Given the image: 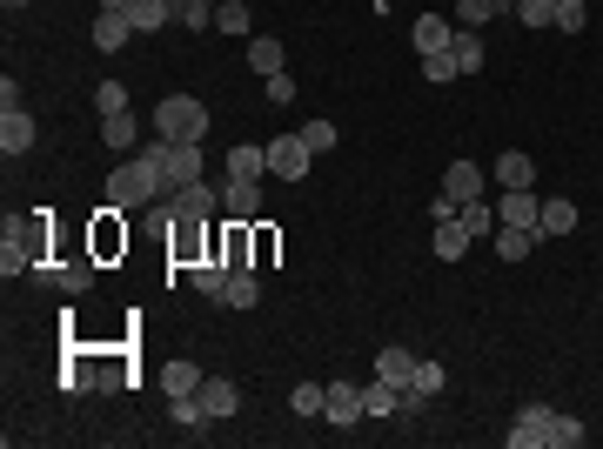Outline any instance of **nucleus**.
I'll return each mask as SVG.
<instances>
[{
	"instance_id": "0eeeda50",
	"label": "nucleus",
	"mask_w": 603,
	"mask_h": 449,
	"mask_svg": "<svg viewBox=\"0 0 603 449\" xmlns=\"http://www.w3.org/2000/svg\"><path fill=\"white\" fill-rule=\"evenodd\" d=\"M322 416H329V429H356L362 423V389L349 376L329 382V403H322Z\"/></svg>"
},
{
	"instance_id": "393cba45",
	"label": "nucleus",
	"mask_w": 603,
	"mask_h": 449,
	"mask_svg": "<svg viewBox=\"0 0 603 449\" xmlns=\"http://www.w3.org/2000/svg\"><path fill=\"white\" fill-rule=\"evenodd\" d=\"M228 309H255L262 302V282H255V269H228Z\"/></svg>"
},
{
	"instance_id": "b1692460",
	"label": "nucleus",
	"mask_w": 603,
	"mask_h": 449,
	"mask_svg": "<svg viewBox=\"0 0 603 449\" xmlns=\"http://www.w3.org/2000/svg\"><path fill=\"white\" fill-rule=\"evenodd\" d=\"M530 248H536V228H510V222H496V255H503V262H523Z\"/></svg>"
},
{
	"instance_id": "c03bdc74",
	"label": "nucleus",
	"mask_w": 603,
	"mask_h": 449,
	"mask_svg": "<svg viewBox=\"0 0 603 449\" xmlns=\"http://www.w3.org/2000/svg\"><path fill=\"white\" fill-rule=\"evenodd\" d=\"M0 7H27V0H0Z\"/></svg>"
},
{
	"instance_id": "5701e85b",
	"label": "nucleus",
	"mask_w": 603,
	"mask_h": 449,
	"mask_svg": "<svg viewBox=\"0 0 603 449\" xmlns=\"http://www.w3.org/2000/svg\"><path fill=\"white\" fill-rule=\"evenodd\" d=\"M396 409H402V389H396V382H369V389H362V416H396Z\"/></svg>"
},
{
	"instance_id": "f03ea898",
	"label": "nucleus",
	"mask_w": 603,
	"mask_h": 449,
	"mask_svg": "<svg viewBox=\"0 0 603 449\" xmlns=\"http://www.w3.org/2000/svg\"><path fill=\"white\" fill-rule=\"evenodd\" d=\"M222 208V188H208V181H188V188H175L168 202H161V215L168 222H208Z\"/></svg>"
},
{
	"instance_id": "f3484780",
	"label": "nucleus",
	"mask_w": 603,
	"mask_h": 449,
	"mask_svg": "<svg viewBox=\"0 0 603 449\" xmlns=\"http://www.w3.org/2000/svg\"><path fill=\"white\" fill-rule=\"evenodd\" d=\"M469 242H476V235L463 228V215H443V222H436V255H443V262H463Z\"/></svg>"
},
{
	"instance_id": "4468645a",
	"label": "nucleus",
	"mask_w": 603,
	"mask_h": 449,
	"mask_svg": "<svg viewBox=\"0 0 603 449\" xmlns=\"http://www.w3.org/2000/svg\"><path fill=\"white\" fill-rule=\"evenodd\" d=\"M101 141H108L114 155H134L141 148V128H134V114L121 108V114H101Z\"/></svg>"
},
{
	"instance_id": "1a4fd4ad",
	"label": "nucleus",
	"mask_w": 603,
	"mask_h": 449,
	"mask_svg": "<svg viewBox=\"0 0 603 449\" xmlns=\"http://www.w3.org/2000/svg\"><path fill=\"white\" fill-rule=\"evenodd\" d=\"M34 135H41V128H34V114H27V108H0V155H7V161L27 155Z\"/></svg>"
},
{
	"instance_id": "6e6552de",
	"label": "nucleus",
	"mask_w": 603,
	"mask_h": 449,
	"mask_svg": "<svg viewBox=\"0 0 603 449\" xmlns=\"http://www.w3.org/2000/svg\"><path fill=\"white\" fill-rule=\"evenodd\" d=\"M550 416H557V409H543V403L516 409V423H510V449H543V443H550Z\"/></svg>"
},
{
	"instance_id": "7c9ffc66",
	"label": "nucleus",
	"mask_w": 603,
	"mask_h": 449,
	"mask_svg": "<svg viewBox=\"0 0 603 449\" xmlns=\"http://www.w3.org/2000/svg\"><path fill=\"white\" fill-rule=\"evenodd\" d=\"M443 382H449V369H443V362H423V356H416V382H409L416 396H443Z\"/></svg>"
},
{
	"instance_id": "cd10ccee",
	"label": "nucleus",
	"mask_w": 603,
	"mask_h": 449,
	"mask_svg": "<svg viewBox=\"0 0 603 449\" xmlns=\"http://www.w3.org/2000/svg\"><path fill=\"white\" fill-rule=\"evenodd\" d=\"M47 275H54V282H61L67 295H81V289H88V282H94V262H81V255H74V262H54V269H47Z\"/></svg>"
},
{
	"instance_id": "6ab92c4d",
	"label": "nucleus",
	"mask_w": 603,
	"mask_h": 449,
	"mask_svg": "<svg viewBox=\"0 0 603 449\" xmlns=\"http://www.w3.org/2000/svg\"><path fill=\"white\" fill-rule=\"evenodd\" d=\"M376 376H382V382H396V389H409V382H416V356H409L402 342H389V349L376 356Z\"/></svg>"
},
{
	"instance_id": "423d86ee",
	"label": "nucleus",
	"mask_w": 603,
	"mask_h": 449,
	"mask_svg": "<svg viewBox=\"0 0 603 449\" xmlns=\"http://www.w3.org/2000/svg\"><path fill=\"white\" fill-rule=\"evenodd\" d=\"M161 175H168V195L201 181V141H168V155H161Z\"/></svg>"
},
{
	"instance_id": "72a5a7b5",
	"label": "nucleus",
	"mask_w": 603,
	"mask_h": 449,
	"mask_svg": "<svg viewBox=\"0 0 603 449\" xmlns=\"http://www.w3.org/2000/svg\"><path fill=\"white\" fill-rule=\"evenodd\" d=\"M583 436H590V429H583L577 416H563V409H557V416H550V443H557V449H577Z\"/></svg>"
},
{
	"instance_id": "e433bc0d",
	"label": "nucleus",
	"mask_w": 603,
	"mask_h": 449,
	"mask_svg": "<svg viewBox=\"0 0 603 449\" xmlns=\"http://www.w3.org/2000/svg\"><path fill=\"white\" fill-rule=\"evenodd\" d=\"M215 27H222V34H248V7L242 0H222V7H215Z\"/></svg>"
},
{
	"instance_id": "ea45409f",
	"label": "nucleus",
	"mask_w": 603,
	"mask_h": 449,
	"mask_svg": "<svg viewBox=\"0 0 603 449\" xmlns=\"http://www.w3.org/2000/svg\"><path fill=\"white\" fill-rule=\"evenodd\" d=\"M94 108H101V114H121V108H128V88H121V81H101V88H94Z\"/></svg>"
},
{
	"instance_id": "a211bd4d",
	"label": "nucleus",
	"mask_w": 603,
	"mask_h": 449,
	"mask_svg": "<svg viewBox=\"0 0 603 449\" xmlns=\"http://www.w3.org/2000/svg\"><path fill=\"white\" fill-rule=\"evenodd\" d=\"M268 175V148L242 141V148H228V181H262Z\"/></svg>"
},
{
	"instance_id": "58836bf2",
	"label": "nucleus",
	"mask_w": 603,
	"mask_h": 449,
	"mask_svg": "<svg viewBox=\"0 0 603 449\" xmlns=\"http://www.w3.org/2000/svg\"><path fill=\"white\" fill-rule=\"evenodd\" d=\"M262 94H268V108H289V101H295V81H289V68H282V74H268V81H262Z\"/></svg>"
},
{
	"instance_id": "9b49d317",
	"label": "nucleus",
	"mask_w": 603,
	"mask_h": 449,
	"mask_svg": "<svg viewBox=\"0 0 603 449\" xmlns=\"http://www.w3.org/2000/svg\"><path fill=\"white\" fill-rule=\"evenodd\" d=\"M222 215L228 222H255V215H262V181H228L222 188Z\"/></svg>"
},
{
	"instance_id": "2eb2a0df",
	"label": "nucleus",
	"mask_w": 603,
	"mask_h": 449,
	"mask_svg": "<svg viewBox=\"0 0 603 449\" xmlns=\"http://www.w3.org/2000/svg\"><path fill=\"white\" fill-rule=\"evenodd\" d=\"M577 222H583L577 202H570V195H550V202H543V215H536V235H570Z\"/></svg>"
},
{
	"instance_id": "a19ab883",
	"label": "nucleus",
	"mask_w": 603,
	"mask_h": 449,
	"mask_svg": "<svg viewBox=\"0 0 603 449\" xmlns=\"http://www.w3.org/2000/svg\"><path fill=\"white\" fill-rule=\"evenodd\" d=\"M302 141H309L315 155H329V148H335V121H309V128H302Z\"/></svg>"
},
{
	"instance_id": "37998d69",
	"label": "nucleus",
	"mask_w": 603,
	"mask_h": 449,
	"mask_svg": "<svg viewBox=\"0 0 603 449\" xmlns=\"http://www.w3.org/2000/svg\"><path fill=\"white\" fill-rule=\"evenodd\" d=\"M496 14H516V0H496Z\"/></svg>"
},
{
	"instance_id": "39448f33",
	"label": "nucleus",
	"mask_w": 603,
	"mask_h": 449,
	"mask_svg": "<svg viewBox=\"0 0 603 449\" xmlns=\"http://www.w3.org/2000/svg\"><path fill=\"white\" fill-rule=\"evenodd\" d=\"M195 403H201V416H208V423H228V416L242 409V389H235V382H228V376H201Z\"/></svg>"
},
{
	"instance_id": "4be33fe9",
	"label": "nucleus",
	"mask_w": 603,
	"mask_h": 449,
	"mask_svg": "<svg viewBox=\"0 0 603 449\" xmlns=\"http://www.w3.org/2000/svg\"><path fill=\"white\" fill-rule=\"evenodd\" d=\"M496 181H503V188H530V181H536V161L523 155V148H510V155H496Z\"/></svg>"
},
{
	"instance_id": "c756f323",
	"label": "nucleus",
	"mask_w": 603,
	"mask_h": 449,
	"mask_svg": "<svg viewBox=\"0 0 603 449\" xmlns=\"http://www.w3.org/2000/svg\"><path fill=\"white\" fill-rule=\"evenodd\" d=\"M322 403H329V382H295V396H289L295 416H322Z\"/></svg>"
},
{
	"instance_id": "20e7f679",
	"label": "nucleus",
	"mask_w": 603,
	"mask_h": 449,
	"mask_svg": "<svg viewBox=\"0 0 603 449\" xmlns=\"http://www.w3.org/2000/svg\"><path fill=\"white\" fill-rule=\"evenodd\" d=\"M101 14H128L134 34H155L175 21V0H101Z\"/></svg>"
},
{
	"instance_id": "9d476101",
	"label": "nucleus",
	"mask_w": 603,
	"mask_h": 449,
	"mask_svg": "<svg viewBox=\"0 0 603 449\" xmlns=\"http://www.w3.org/2000/svg\"><path fill=\"white\" fill-rule=\"evenodd\" d=\"M536 215H543V202H536L530 188H503V195H496V222H510V228H536Z\"/></svg>"
},
{
	"instance_id": "f257e3e1",
	"label": "nucleus",
	"mask_w": 603,
	"mask_h": 449,
	"mask_svg": "<svg viewBox=\"0 0 603 449\" xmlns=\"http://www.w3.org/2000/svg\"><path fill=\"white\" fill-rule=\"evenodd\" d=\"M155 135L161 141H208V108L195 94H168L155 108Z\"/></svg>"
},
{
	"instance_id": "f8f14e48",
	"label": "nucleus",
	"mask_w": 603,
	"mask_h": 449,
	"mask_svg": "<svg viewBox=\"0 0 603 449\" xmlns=\"http://www.w3.org/2000/svg\"><path fill=\"white\" fill-rule=\"evenodd\" d=\"M443 195L456 208L476 202V195H483V168H476V161H449V168H443Z\"/></svg>"
},
{
	"instance_id": "ddd939ff",
	"label": "nucleus",
	"mask_w": 603,
	"mask_h": 449,
	"mask_svg": "<svg viewBox=\"0 0 603 449\" xmlns=\"http://www.w3.org/2000/svg\"><path fill=\"white\" fill-rule=\"evenodd\" d=\"M449 54H456V74H476L483 61H490V47H483L476 27H456V34H449Z\"/></svg>"
},
{
	"instance_id": "c85d7f7f",
	"label": "nucleus",
	"mask_w": 603,
	"mask_h": 449,
	"mask_svg": "<svg viewBox=\"0 0 603 449\" xmlns=\"http://www.w3.org/2000/svg\"><path fill=\"white\" fill-rule=\"evenodd\" d=\"M456 215H463L469 235H496V202H483V195H476V202H463Z\"/></svg>"
},
{
	"instance_id": "dca6fc26",
	"label": "nucleus",
	"mask_w": 603,
	"mask_h": 449,
	"mask_svg": "<svg viewBox=\"0 0 603 449\" xmlns=\"http://www.w3.org/2000/svg\"><path fill=\"white\" fill-rule=\"evenodd\" d=\"M449 34H456V27H449L443 14H416V27H409L416 54H443V47H449Z\"/></svg>"
},
{
	"instance_id": "a18cd8bd",
	"label": "nucleus",
	"mask_w": 603,
	"mask_h": 449,
	"mask_svg": "<svg viewBox=\"0 0 603 449\" xmlns=\"http://www.w3.org/2000/svg\"><path fill=\"white\" fill-rule=\"evenodd\" d=\"M201 7H222V0H201Z\"/></svg>"
},
{
	"instance_id": "c9c22d12",
	"label": "nucleus",
	"mask_w": 603,
	"mask_h": 449,
	"mask_svg": "<svg viewBox=\"0 0 603 449\" xmlns=\"http://www.w3.org/2000/svg\"><path fill=\"white\" fill-rule=\"evenodd\" d=\"M175 21L201 34V27H215V7H201V0H175Z\"/></svg>"
},
{
	"instance_id": "f704fd0d",
	"label": "nucleus",
	"mask_w": 603,
	"mask_h": 449,
	"mask_svg": "<svg viewBox=\"0 0 603 449\" xmlns=\"http://www.w3.org/2000/svg\"><path fill=\"white\" fill-rule=\"evenodd\" d=\"M496 21V0H456V27H483Z\"/></svg>"
},
{
	"instance_id": "412c9836",
	"label": "nucleus",
	"mask_w": 603,
	"mask_h": 449,
	"mask_svg": "<svg viewBox=\"0 0 603 449\" xmlns=\"http://www.w3.org/2000/svg\"><path fill=\"white\" fill-rule=\"evenodd\" d=\"M128 41H134L128 14H101V21H94V47H101V54H121Z\"/></svg>"
},
{
	"instance_id": "aec40b11",
	"label": "nucleus",
	"mask_w": 603,
	"mask_h": 449,
	"mask_svg": "<svg viewBox=\"0 0 603 449\" xmlns=\"http://www.w3.org/2000/svg\"><path fill=\"white\" fill-rule=\"evenodd\" d=\"M161 389H168V403H175V396H195V389H201V369H195V362H161Z\"/></svg>"
},
{
	"instance_id": "7ed1b4c3",
	"label": "nucleus",
	"mask_w": 603,
	"mask_h": 449,
	"mask_svg": "<svg viewBox=\"0 0 603 449\" xmlns=\"http://www.w3.org/2000/svg\"><path fill=\"white\" fill-rule=\"evenodd\" d=\"M262 148H268V175H282V181H302L309 161H315V148L302 135H275V141H262Z\"/></svg>"
},
{
	"instance_id": "2f4dec72",
	"label": "nucleus",
	"mask_w": 603,
	"mask_h": 449,
	"mask_svg": "<svg viewBox=\"0 0 603 449\" xmlns=\"http://www.w3.org/2000/svg\"><path fill=\"white\" fill-rule=\"evenodd\" d=\"M114 215H121V208H108V222L94 228V255H114V248H128V228L114 222Z\"/></svg>"
},
{
	"instance_id": "473e14b6",
	"label": "nucleus",
	"mask_w": 603,
	"mask_h": 449,
	"mask_svg": "<svg viewBox=\"0 0 603 449\" xmlns=\"http://www.w3.org/2000/svg\"><path fill=\"white\" fill-rule=\"evenodd\" d=\"M557 7H563V0H516V21H523V27H550V21H557Z\"/></svg>"
},
{
	"instance_id": "bb28decb",
	"label": "nucleus",
	"mask_w": 603,
	"mask_h": 449,
	"mask_svg": "<svg viewBox=\"0 0 603 449\" xmlns=\"http://www.w3.org/2000/svg\"><path fill=\"white\" fill-rule=\"evenodd\" d=\"M248 61H255V74H282V41H268V34H255V41H248Z\"/></svg>"
},
{
	"instance_id": "79ce46f5",
	"label": "nucleus",
	"mask_w": 603,
	"mask_h": 449,
	"mask_svg": "<svg viewBox=\"0 0 603 449\" xmlns=\"http://www.w3.org/2000/svg\"><path fill=\"white\" fill-rule=\"evenodd\" d=\"M583 21H590V14H583V0H563V7H557V27H563V34H583Z\"/></svg>"
},
{
	"instance_id": "a878e982",
	"label": "nucleus",
	"mask_w": 603,
	"mask_h": 449,
	"mask_svg": "<svg viewBox=\"0 0 603 449\" xmlns=\"http://www.w3.org/2000/svg\"><path fill=\"white\" fill-rule=\"evenodd\" d=\"M195 289L215 295V302L228 295V262H222V255H201V262H195Z\"/></svg>"
},
{
	"instance_id": "4c0bfd02",
	"label": "nucleus",
	"mask_w": 603,
	"mask_h": 449,
	"mask_svg": "<svg viewBox=\"0 0 603 449\" xmlns=\"http://www.w3.org/2000/svg\"><path fill=\"white\" fill-rule=\"evenodd\" d=\"M423 81H436V88H443V81H456V54H423Z\"/></svg>"
}]
</instances>
